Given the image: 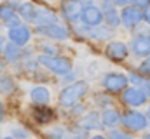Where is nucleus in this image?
Wrapping results in <instances>:
<instances>
[{"label": "nucleus", "instance_id": "obj_14", "mask_svg": "<svg viewBox=\"0 0 150 139\" xmlns=\"http://www.w3.org/2000/svg\"><path fill=\"white\" fill-rule=\"evenodd\" d=\"M37 23L38 26H45V25H54L56 23V14L51 11V9H45V7H38L37 12Z\"/></svg>", "mask_w": 150, "mask_h": 139}, {"label": "nucleus", "instance_id": "obj_41", "mask_svg": "<svg viewBox=\"0 0 150 139\" xmlns=\"http://www.w3.org/2000/svg\"><path fill=\"white\" fill-rule=\"evenodd\" d=\"M5 139H14V138H5Z\"/></svg>", "mask_w": 150, "mask_h": 139}, {"label": "nucleus", "instance_id": "obj_23", "mask_svg": "<svg viewBox=\"0 0 150 139\" xmlns=\"http://www.w3.org/2000/svg\"><path fill=\"white\" fill-rule=\"evenodd\" d=\"M14 91V80L7 75H2L0 77V92L2 94H11Z\"/></svg>", "mask_w": 150, "mask_h": 139}, {"label": "nucleus", "instance_id": "obj_26", "mask_svg": "<svg viewBox=\"0 0 150 139\" xmlns=\"http://www.w3.org/2000/svg\"><path fill=\"white\" fill-rule=\"evenodd\" d=\"M129 80H131L133 84H136V85H140V87H142V85H143V84L147 82V78H143L142 75H136V73H133V75L129 77Z\"/></svg>", "mask_w": 150, "mask_h": 139}, {"label": "nucleus", "instance_id": "obj_10", "mask_svg": "<svg viewBox=\"0 0 150 139\" xmlns=\"http://www.w3.org/2000/svg\"><path fill=\"white\" fill-rule=\"evenodd\" d=\"M122 101L127 104V106H142L147 101V96L140 91V89H134V87H129L122 92Z\"/></svg>", "mask_w": 150, "mask_h": 139}, {"label": "nucleus", "instance_id": "obj_32", "mask_svg": "<svg viewBox=\"0 0 150 139\" xmlns=\"http://www.w3.org/2000/svg\"><path fill=\"white\" fill-rule=\"evenodd\" d=\"M143 18H145V21H147V23L150 25V4L147 5V9L143 11Z\"/></svg>", "mask_w": 150, "mask_h": 139}, {"label": "nucleus", "instance_id": "obj_24", "mask_svg": "<svg viewBox=\"0 0 150 139\" xmlns=\"http://www.w3.org/2000/svg\"><path fill=\"white\" fill-rule=\"evenodd\" d=\"M110 139H133V136H129L126 132H120V131H112L110 132Z\"/></svg>", "mask_w": 150, "mask_h": 139}, {"label": "nucleus", "instance_id": "obj_19", "mask_svg": "<svg viewBox=\"0 0 150 139\" xmlns=\"http://www.w3.org/2000/svg\"><path fill=\"white\" fill-rule=\"evenodd\" d=\"M33 118L37 120L38 124H49L54 118V113L49 108H35L33 110Z\"/></svg>", "mask_w": 150, "mask_h": 139}, {"label": "nucleus", "instance_id": "obj_5", "mask_svg": "<svg viewBox=\"0 0 150 139\" xmlns=\"http://www.w3.org/2000/svg\"><path fill=\"white\" fill-rule=\"evenodd\" d=\"M120 19H122V23H124L127 28H133V26H136V25L143 19V11L138 9V7H134V5L124 7V9H122V14H120Z\"/></svg>", "mask_w": 150, "mask_h": 139}, {"label": "nucleus", "instance_id": "obj_4", "mask_svg": "<svg viewBox=\"0 0 150 139\" xmlns=\"http://www.w3.org/2000/svg\"><path fill=\"white\" fill-rule=\"evenodd\" d=\"M103 87L110 92H120L127 87V77L122 73H108L103 77Z\"/></svg>", "mask_w": 150, "mask_h": 139}, {"label": "nucleus", "instance_id": "obj_6", "mask_svg": "<svg viewBox=\"0 0 150 139\" xmlns=\"http://www.w3.org/2000/svg\"><path fill=\"white\" fill-rule=\"evenodd\" d=\"M37 33L44 35V37H47V38H54V40H65V38H68V32H67V28L61 26V25H56V23H54V25L38 26Z\"/></svg>", "mask_w": 150, "mask_h": 139}, {"label": "nucleus", "instance_id": "obj_17", "mask_svg": "<svg viewBox=\"0 0 150 139\" xmlns=\"http://www.w3.org/2000/svg\"><path fill=\"white\" fill-rule=\"evenodd\" d=\"M16 16H18V11H16V7L12 4L5 2V4L0 5V19L2 21H5V23L11 25L12 21H16Z\"/></svg>", "mask_w": 150, "mask_h": 139}, {"label": "nucleus", "instance_id": "obj_9", "mask_svg": "<svg viewBox=\"0 0 150 139\" xmlns=\"http://www.w3.org/2000/svg\"><path fill=\"white\" fill-rule=\"evenodd\" d=\"M80 19L86 26H98L103 19V12L94 5H87V7H84Z\"/></svg>", "mask_w": 150, "mask_h": 139}, {"label": "nucleus", "instance_id": "obj_34", "mask_svg": "<svg viewBox=\"0 0 150 139\" xmlns=\"http://www.w3.org/2000/svg\"><path fill=\"white\" fill-rule=\"evenodd\" d=\"M131 0H115V5H120V7H127V4H129Z\"/></svg>", "mask_w": 150, "mask_h": 139}, {"label": "nucleus", "instance_id": "obj_31", "mask_svg": "<svg viewBox=\"0 0 150 139\" xmlns=\"http://www.w3.org/2000/svg\"><path fill=\"white\" fill-rule=\"evenodd\" d=\"M101 4H103V7H105V11H107V9H112V5L115 4V0H101Z\"/></svg>", "mask_w": 150, "mask_h": 139}, {"label": "nucleus", "instance_id": "obj_18", "mask_svg": "<svg viewBox=\"0 0 150 139\" xmlns=\"http://www.w3.org/2000/svg\"><path fill=\"white\" fill-rule=\"evenodd\" d=\"M87 35L96 38V40H107V38H112L113 37V30L112 28H103V26H96V28H91L87 30Z\"/></svg>", "mask_w": 150, "mask_h": 139}, {"label": "nucleus", "instance_id": "obj_40", "mask_svg": "<svg viewBox=\"0 0 150 139\" xmlns=\"http://www.w3.org/2000/svg\"><path fill=\"white\" fill-rule=\"evenodd\" d=\"M149 117H150V108H149Z\"/></svg>", "mask_w": 150, "mask_h": 139}, {"label": "nucleus", "instance_id": "obj_11", "mask_svg": "<svg viewBox=\"0 0 150 139\" xmlns=\"http://www.w3.org/2000/svg\"><path fill=\"white\" fill-rule=\"evenodd\" d=\"M105 54H107L108 59H112V61H124V59L127 58V47H126V44H122V42H110V44L107 45Z\"/></svg>", "mask_w": 150, "mask_h": 139}, {"label": "nucleus", "instance_id": "obj_38", "mask_svg": "<svg viewBox=\"0 0 150 139\" xmlns=\"http://www.w3.org/2000/svg\"><path fill=\"white\" fill-rule=\"evenodd\" d=\"M2 70H4V63H2V61H0V71H2Z\"/></svg>", "mask_w": 150, "mask_h": 139}, {"label": "nucleus", "instance_id": "obj_12", "mask_svg": "<svg viewBox=\"0 0 150 139\" xmlns=\"http://www.w3.org/2000/svg\"><path fill=\"white\" fill-rule=\"evenodd\" d=\"M82 7H80V4L77 2V0H68V2H65L63 5H61V12H63V18L65 19H68V21H72L75 23L80 16H82Z\"/></svg>", "mask_w": 150, "mask_h": 139}, {"label": "nucleus", "instance_id": "obj_21", "mask_svg": "<svg viewBox=\"0 0 150 139\" xmlns=\"http://www.w3.org/2000/svg\"><path fill=\"white\" fill-rule=\"evenodd\" d=\"M19 54H21V51H19V45H16V44H7L5 47H4V56H5V61H16L18 58H19Z\"/></svg>", "mask_w": 150, "mask_h": 139}, {"label": "nucleus", "instance_id": "obj_16", "mask_svg": "<svg viewBox=\"0 0 150 139\" xmlns=\"http://www.w3.org/2000/svg\"><path fill=\"white\" fill-rule=\"evenodd\" d=\"M30 99L37 104H45L51 99V92L45 87H35V89L30 91Z\"/></svg>", "mask_w": 150, "mask_h": 139}, {"label": "nucleus", "instance_id": "obj_29", "mask_svg": "<svg viewBox=\"0 0 150 139\" xmlns=\"http://www.w3.org/2000/svg\"><path fill=\"white\" fill-rule=\"evenodd\" d=\"M12 134H14L16 138H23V139L28 136V132H26V131H23V129H18V127H16V129L12 131Z\"/></svg>", "mask_w": 150, "mask_h": 139}, {"label": "nucleus", "instance_id": "obj_28", "mask_svg": "<svg viewBox=\"0 0 150 139\" xmlns=\"http://www.w3.org/2000/svg\"><path fill=\"white\" fill-rule=\"evenodd\" d=\"M142 92L147 96V99H150V80H147V82L142 85Z\"/></svg>", "mask_w": 150, "mask_h": 139}, {"label": "nucleus", "instance_id": "obj_25", "mask_svg": "<svg viewBox=\"0 0 150 139\" xmlns=\"http://www.w3.org/2000/svg\"><path fill=\"white\" fill-rule=\"evenodd\" d=\"M140 73H142V75H149L150 77V56L140 65Z\"/></svg>", "mask_w": 150, "mask_h": 139}, {"label": "nucleus", "instance_id": "obj_7", "mask_svg": "<svg viewBox=\"0 0 150 139\" xmlns=\"http://www.w3.org/2000/svg\"><path fill=\"white\" fill-rule=\"evenodd\" d=\"M131 51L134 56L145 58L150 56V35H138L131 42Z\"/></svg>", "mask_w": 150, "mask_h": 139}, {"label": "nucleus", "instance_id": "obj_15", "mask_svg": "<svg viewBox=\"0 0 150 139\" xmlns=\"http://www.w3.org/2000/svg\"><path fill=\"white\" fill-rule=\"evenodd\" d=\"M19 16L25 19V21H28V23H35L37 21V12H38V7H35L33 4H23V5H19Z\"/></svg>", "mask_w": 150, "mask_h": 139}, {"label": "nucleus", "instance_id": "obj_3", "mask_svg": "<svg viewBox=\"0 0 150 139\" xmlns=\"http://www.w3.org/2000/svg\"><path fill=\"white\" fill-rule=\"evenodd\" d=\"M122 125L133 132H138V131H143L147 125H149V118L147 115L140 113V111H126L120 118Z\"/></svg>", "mask_w": 150, "mask_h": 139}, {"label": "nucleus", "instance_id": "obj_22", "mask_svg": "<svg viewBox=\"0 0 150 139\" xmlns=\"http://www.w3.org/2000/svg\"><path fill=\"white\" fill-rule=\"evenodd\" d=\"M103 18H105V21L108 23V26L110 28H117L119 26V23H120V18L117 16V11L115 9H107L105 12H103Z\"/></svg>", "mask_w": 150, "mask_h": 139}, {"label": "nucleus", "instance_id": "obj_30", "mask_svg": "<svg viewBox=\"0 0 150 139\" xmlns=\"http://www.w3.org/2000/svg\"><path fill=\"white\" fill-rule=\"evenodd\" d=\"M96 103L98 104H103V106H108L110 104V99H108V96H98V99H96Z\"/></svg>", "mask_w": 150, "mask_h": 139}, {"label": "nucleus", "instance_id": "obj_13", "mask_svg": "<svg viewBox=\"0 0 150 139\" xmlns=\"http://www.w3.org/2000/svg\"><path fill=\"white\" fill-rule=\"evenodd\" d=\"M119 120H120V115H119L117 110H113V108H105L103 110V113H101V125L103 127L112 129L113 125H117Z\"/></svg>", "mask_w": 150, "mask_h": 139}, {"label": "nucleus", "instance_id": "obj_8", "mask_svg": "<svg viewBox=\"0 0 150 139\" xmlns=\"http://www.w3.org/2000/svg\"><path fill=\"white\" fill-rule=\"evenodd\" d=\"M30 37H32V32H30L28 26H25V25L14 26V28L9 30V38H11V42L16 44V45H19V47L26 45V44L30 42Z\"/></svg>", "mask_w": 150, "mask_h": 139}, {"label": "nucleus", "instance_id": "obj_42", "mask_svg": "<svg viewBox=\"0 0 150 139\" xmlns=\"http://www.w3.org/2000/svg\"><path fill=\"white\" fill-rule=\"evenodd\" d=\"M74 139H82V138H74Z\"/></svg>", "mask_w": 150, "mask_h": 139}, {"label": "nucleus", "instance_id": "obj_36", "mask_svg": "<svg viewBox=\"0 0 150 139\" xmlns=\"http://www.w3.org/2000/svg\"><path fill=\"white\" fill-rule=\"evenodd\" d=\"M2 49H4V37H0V52H2Z\"/></svg>", "mask_w": 150, "mask_h": 139}, {"label": "nucleus", "instance_id": "obj_1", "mask_svg": "<svg viewBox=\"0 0 150 139\" xmlns=\"http://www.w3.org/2000/svg\"><path fill=\"white\" fill-rule=\"evenodd\" d=\"M87 84L86 82H74V84H70L68 87H65L63 91H61V94H59V104L61 106H75V103H79L80 101V98H84L86 96V92H87Z\"/></svg>", "mask_w": 150, "mask_h": 139}, {"label": "nucleus", "instance_id": "obj_27", "mask_svg": "<svg viewBox=\"0 0 150 139\" xmlns=\"http://www.w3.org/2000/svg\"><path fill=\"white\" fill-rule=\"evenodd\" d=\"M131 4L134 5V7H138V9H147V5L150 4V0H131Z\"/></svg>", "mask_w": 150, "mask_h": 139}, {"label": "nucleus", "instance_id": "obj_35", "mask_svg": "<svg viewBox=\"0 0 150 139\" xmlns=\"http://www.w3.org/2000/svg\"><path fill=\"white\" fill-rule=\"evenodd\" d=\"M4 120V104H2V101H0V122Z\"/></svg>", "mask_w": 150, "mask_h": 139}, {"label": "nucleus", "instance_id": "obj_39", "mask_svg": "<svg viewBox=\"0 0 150 139\" xmlns=\"http://www.w3.org/2000/svg\"><path fill=\"white\" fill-rule=\"evenodd\" d=\"M143 139H150V132H149V134H147V136H145Z\"/></svg>", "mask_w": 150, "mask_h": 139}, {"label": "nucleus", "instance_id": "obj_2", "mask_svg": "<svg viewBox=\"0 0 150 139\" xmlns=\"http://www.w3.org/2000/svg\"><path fill=\"white\" fill-rule=\"evenodd\" d=\"M38 63L42 66H45L47 70H51L52 73H56V75H68L72 71L70 59L61 58V56H47V54H42V56H38Z\"/></svg>", "mask_w": 150, "mask_h": 139}, {"label": "nucleus", "instance_id": "obj_43", "mask_svg": "<svg viewBox=\"0 0 150 139\" xmlns=\"http://www.w3.org/2000/svg\"><path fill=\"white\" fill-rule=\"evenodd\" d=\"M77 2H79V0H77Z\"/></svg>", "mask_w": 150, "mask_h": 139}, {"label": "nucleus", "instance_id": "obj_37", "mask_svg": "<svg viewBox=\"0 0 150 139\" xmlns=\"http://www.w3.org/2000/svg\"><path fill=\"white\" fill-rule=\"evenodd\" d=\"M91 139H108V138H105V136H94V138H91Z\"/></svg>", "mask_w": 150, "mask_h": 139}, {"label": "nucleus", "instance_id": "obj_20", "mask_svg": "<svg viewBox=\"0 0 150 139\" xmlns=\"http://www.w3.org/2000/svg\"><path fill=\"white\" fill-rule=\"evenodd\" d=\"M79 125L84 127V129H98V127H101L100 125V115L98 113H89L79 122Z\"/></svg>", "mask_w": 150, "mask_h": 139}, {"label": "nucleus", "instance_id": "obj_33", "mask_svg": "<svg viewBox=\"0 0 150 139\" xmlns=\"http://www.w3.org/2000/svg\"><path fill=\"white\" fill-rule=\"evenodd\" d=\"M84 111V106L80 104V106H74V110H72V115H80Z\"/></svg>", "mask_w": 150, "mask_h": 139}]
</instances>
